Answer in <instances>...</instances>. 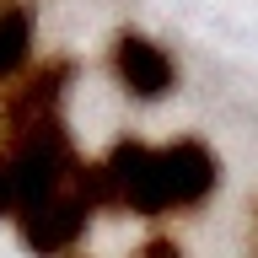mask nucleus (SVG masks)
<instances>
[{"mask_svg":"<svg viewBox=\"0 0 258 258\" xmlns=\"http://www.w3.org/2000/svg\"><path fill=\"white\" fill-rule=\"evenodd\" d=\"M113 76H118V86H124L129 97L156 102V97L172 92L177 64H172V54L161 43H151L145 32H118V38H113Z\"/></svg>","mask_w":258,"mask_h":258,"instance_id":"f257e3e1","label":"nucleus"},{"mask_svg":"<svg viewBox=\"0 0 258 258\" xmlns=\"http://www.w3.org/2000/svg\"><path fill=\"white\" fill-rule=\"evenodd\" d=\"M86 194H54V199H43V205H32L16 215V231H22V242H27L38 258H54V253H70L81 242V231H86Z\"/></svg>","mask_w":258,"mask_h":258,"instance_id":"f03ea898","label":"nucleus"},{"mask_svg":"<svg viewBox=\"0 0 258 258\" xmlns=\"http://www.w3.org/2000/svg\"><path fill=\"white\" fill-rule=\"evenodd\" d=\"M27 54H32V6L6 0L0 6V86L27 64Z\"/></svg>","mask_w":258,"mask_h":258,"instance_id":"7ed1b4c3","label":"nucleus"},{"mask_svg":"<svg viewBox=\"0 0 258 258\" xmlns=\"http://www.w3.org/2000/svg\"><path fill=\"white\" fill-rule=\"evenodd\" d=\"M0 215H22V194H16V172L0 156Z\"/></svg>","mask_w":258,"mask_h":258,"instance_id":"20e7f679","label":"nucleus"},{"mask_svg":"<svg viewBox=\"0 0 258 258\" xmlns=\"http://www.w3.org/2000/svg\"><path fill=\"white\" fill-rule=\"evenodd\" d=\"M135 258H183V247H177L172 237H151V242H145V247H140Z\"/></svg>","mask_w":258,"mask_h":258,"instance_id":"39448f33","label":"nucleus"}]
</instances>
